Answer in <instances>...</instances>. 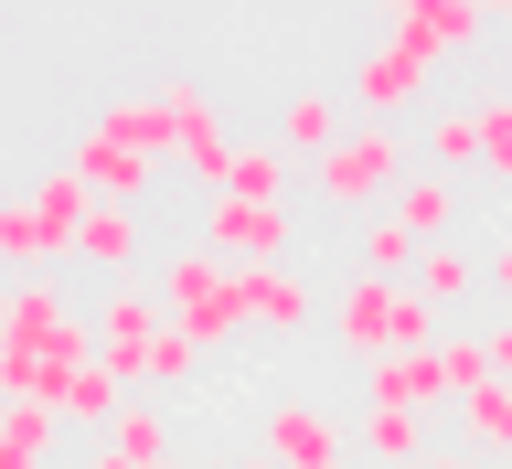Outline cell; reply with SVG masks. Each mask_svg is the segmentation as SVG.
Here are the masks:
<instances>
[{"label":"cell","instance_id":"cell-23","mask_svg":"<svg viewBox=\"0 0 512 469\" xmlns=\"http://www.w3.org/2000/svg\"><path fill=\"white\" fill-rule=\"evenodd\" d=\"M438 384H448V406L491 395V384H502V363H491V331H438Z\"/></svg>","mask_w":512,"mask_h":469},{"label":"cell","instance_id":"cell-3","mask_svg":"<svg viewBox=\"0 0 512 469\" xmlns=\"http://www.w3.org/2000/svg\"><path fill=\"white\" fill-rule=\"evenodd\" d=\"M150 288H160V310H171V331H182L192 352H224L235 331H246V320H235V267H224L203 235L160 256V278H150Z\"/></svg>","mask_w":512,"mask_h":469},{"label":"cell","instance_id":"cell-22","mask_svg":"<svg viewBox=\"0 0 512 469\" xmlns=\"http://www.w3.org/2000/svg\"><path fill=\"white\" fill-rule=\"evenodd\" d=\"M96 139H118V150H139V160H171V128H160V96H107L96 107Z\"/></svg>","mask_w":512,"mask_h":469},{"label":"cell","instance_id":"cell-4","mask_svg":"<svg viewBox=\"0 0 512 469\" xmlns=\"http://www.w3.org/2000/svg\"><path fill=\"white\" fill-rule=\"evenodd\" d=\"M256 459L267 469H342L352 438H342V416L320 406V395H267L256 406Z\"/></svg>","mask_w":512,"mask_h":469},{"label":"cell","instance_id":"cell-32","mask_svg":"<svg viewBox=\"0 0 512 469\" xmlns=\"http://www.w3.org/2000/svg\"><path fill=\"white\" fill-rule=\"evenodd\" d=\"M416 469H480V459H470V448H427Z\"/></svg>","mask_w":512,"mask_h":469},{"label":"cell","instance_id":"cell-34","mask_svg":"<svg viewBox=\"0 0 512 469\" xmlns=\"http://www.w3.org/2000/svg\"><path fill=\"white\" fill-rule=\"evenodd\" d=\"M235 469H267V459H256V448H246V459H235Z\"/></svg>","mask_w":512,"mask_h":469},{"label":"cell","instance_id":"cell-10","mask_svg":"<svg viewBox=\"0 0 512 469\" xmlns=\"http://www.w3.org/2000/svg\"><path fill=\"white\" fill-rule=\"evenodd\" d=\"M342 96H352V118L395 128L416 96H427V64H416V54H395V43H363V54L342 64Z\"/></svg>","mask_w":512,"mask_h":469},{"label":"cell","instance_id":"cell-7","mask_svg":"<svg viewBox=\"0 0 512 469\" xmlns=\"http://www.w3.org/2000/svg\"><path fill=\"white\" fill-rule=\"evenodd\" d=\"M288 203H246V192H214L203 203V246L224 256V267H288Z\"/></svg>","mask_w":512,"mask_h":469},{"label":"cell","instance_id":"cell-13","mask_svg":"<svg viewBox=\"0 0 512 469\" xmlns=\"http://www.w3.org/2000/svg\"><path fill=\"white\" fill-rule=\"evenodd\" d=\"M75 256H86L96 278H139V267H150V224L118 214V203H86V224H75Z\"/></svg>","mask_w":512,"mask_h":469},{"label":"cell","instance_id":"cell-16","mask_svg":"<svg viewBox=\"0 0 512 469\" xmlns=\"http://www.w3.org/2000/svg\"><path fill=\"white\" fill-rule=\"evenodd\" d=\"M384 214L406 224L416 246H448V235H459V182H438V171H406V182H395V203H384Z\"/></svg>","mask_w":512,"mask_h":469},{"label":"cell","instance_id":"cell-29","mask_svg":"<svg viewBox=\"0 0 512 469\" xmlns=\"http://www.w3.org/2000/svg\"><path fill=\"white\" fill-rule=\"evenodd\" d=\"M22 203H32V214H43V224H54L64 246H75V224H86V182H75V171H43V182H32Z\"/></svg>","mask_w":512,"mask_h":469},{"label":"cell","instance_id":"cell-14","mask_svg":"<svg viewBox=\"0 0 512 469\" xmlns=\"http://www.w3.org/2000/svg\"><path fill=\"white\" fill-rule=\"evenodd\" d=\"M128 416V384H118V363L96 352V363H75V374L54 384V427H86V438H107Z\"/></svg>","mask_w":512,"mask_h":469},{"label":"cell","instance_id":"cell-12","mask_svg":"<svg viewBox=\"0 0 512 469\" xmlns=\"http://www.w3.org/2000/svg\"><path fill=\"white\" fill-rule=\"evenodd\" d=\"M363 406H384V416H448L438 352H384V363H363Z\"/></svg>","mask_w":512,"mask_h":469},{"label":"cell","instance_id":"cell-24","mask_svg":"<svg viewBox=\"0 0 512 469\" xmlns=\"http://www.w3.org/2000/svg\"><path fill=\"white\" fill-rule=\"evenodd\" d=\"M416 256H427V246H416V235H406L395 214H363V246H352V278H416Z\"/></svg>","mask_w":512,"mask_h":469},{"label":"cell","instance_id":"cell-8","mask_svg":"<svg viewBox=\"0 0 512 469\" xmlns=\"http://www.w3.org/2000/svg\"><path fill=\"white\" fill-rule=\"evenodd\" d=\"M171 331V310H160V288H139V278H107L96 288V352L118 363V384L150 363V342Z\"/></svg>","mask_w":512,"mask_h":469},{"label":"cell","instance_id":"cell-5","mask_svg":"<svg viewBox=\"0 0 512 469\" xmlns=\"http://www.w3.org/2000/svg\"><path fill=\"white\" fill-rule=\"evenodd\" d=\"M150 96H160V128H171V160H182L203 192H224V160H235V139H224L214 86H203V75H171V86H150Z\"/></svg>","mask_w":512,"mask_h":469},{"label":"cell","instance_id":"cell-30","mask_svg":"<svg viewBox=\"0 0 512 469\" xmlns=\"http://www.w3.org/2000/svg\"><path fill=\"white\" fill-rule=\"evenodd\" d=\"M480 288H491V299H502V310H512V224H502V235H491V246H480Z\"/></svg>","mask_w":512,"mask_h":469},{"label":"cell","instance_id":"cell-6","mask_svg":"<svg viewBox=\"0 0 512 469\" xmlns=\"http://www.w3.org/2000/svg\"><path fill=\"white\" fill-rule=\"evenodd\" d=\"M384 43L438 75V64H459L470 43H491V11H480V0H395V11H384Z\"/></svg>","mask_w":512,"mask_h":469},{"label":"cell","instance_id":"cell-11","mask_svg":"<svg viewBox=\"0 0 512 469\" xmlns=\"http://www.w3.org/2000/svg\"><path fill=\"white\" fill-rule=\"evenodd\" d=\"M64 171L86 182V203H118V214H139V203H150V171H160V160H139V150H118V139H96V128H86Z\"/></svg>","mask_w":512,"mask_h":469},{"label":"cell","instance_id":"cell-26","mask_svg":"<svg viewBox=\"0 0 512 469\" xmlns=\"http://www.w3.org/2000/svg\"><path fill=\"white\" fill-rule=\"evenodd\" d=\"M54 406H0V469H54Z\"/></svg>","mask_w":512,"mask_h":469},{"label":"cell","instance_id":"cell-21","mask_svg":"<svg viewBox=\"0 0 512 469\" xmlns=\"http://www.w3.org/2000/svg\"><path fill=\"white\" fill-rule=\"evenodd\" d=\"M331 139H342V96H331V86H299V96L278 107V150H288V160H299V150L320 160Z\"/></svg>","mask_w":512,"mask_h":469},{"label":"cell","instance_id":"cell-27","mask_svg":"<svg viewBox=\"0 0 512 469\" xmlns=\"http://www.w3.org/2000/svg\"><path fill=\"white\" fill-rule=\"evenodd\" d=\"M459 416V448L470 459H512V384H491V395H470V406H448Z\"/></svg>","mask_w":512,"mask_h":469},{"label":"cell","instance_id":"cell-31","mask_svg":"<svg viewBox=\"0 0 512 469\" xmlns=\"http://www.w3.org/2000/svg\"><path fill=\"white\" fill-rule=\"evenodd\" d=\"M491 363H502V384H512V310L491 320Z\"/></svg>","mask_w":512,"mask_h":469},{"label":"cell","instance_id":"cell-9","mask_svg":"<svg viewBox=\"0 0 512 469\" xmlns=\"http://www.w3.org/2000/svg\"><path fill=\"white\" fill-rule=\"evenodd\" d=\"M235 320L267 331V342H299L320 320V288L299 278V267H235Z\"/></svg>","mask_w":512,"mask_h":469},{"label":"cell","instance_id":"cell-25","mask_svg":"<svg viewBox=\"0 0 512 469\" xmlns=\"http://www.w3.org/2000/svg\"><path fill=\"white\" fill-rule=\"evenodd\" d=\"M224 192H246V203H288V150H278V139H235Z\"/></svg>","mask_w":512,"mask_h":469},{"label":"cell","instance_id":"cell-17","mask_svg":"<svg viewBox=\"0 0 512 469\" xmlns=\"http://www.w3.org/2000/svg\"><path fill=\"white\" fill-rule=\"evenodd\" d=\"M416 171H438V182L480 171V118H470V107H427V128H416Z\"/></svg>","mask_w":512,"mask_h":469},{"label":"cell","instance_id":"cell-18","mask_svg":"<svg viewBox=\"0 0 512 469\" xmlns=\"http://www.w3.org/2000/svg\"><path fill=\"white\" fill-rule=\"evenodd\" d=\"M427 427H438V416H384V406H363V416H352V448H363L374 469H416L427 448H438Z\"/></svg>","mask_w":512,"mask_h":469},{"label":"cell","instance_id":"cell-33","mask_svg":"<svg viewBox=\"0 0 512 469\" xmlns=\"http://www.w3.org/2000/svg\"><path fill=\"white\" fill-rule=\"evenodd\" d=\"M86 469H139V459H107V448H86Z\"/></svg>","mask_w":512,"mask_h":469},{"label":"cell","instance_id":"cell-20","mask_svg":"<svg viewBox=\"0 0 512 469\" xmlns=\"http://www.w3.org/2000/svg\"><path fill=\"white\" fill-rule=\"evenodd\" d=\"M96 448H107V459H139V469H171V406H160V395H128V416Z\"/></svg>","mask_w":512,"mask_h":469},{"label":"cell","instance_id":"cell-2","mask_svg":"<svg viewBox=\"0 0 512 469\" xmlns=\"http://www.w3.org/2000/svg\"><path fill=\"white\" fill-rule=\"evenodd\" d=\"M406 171H416V139H406V128H374V118H352L342 139H331V150L310 160V192L331 203V214H384Z\"/></svg>","mask_w":512,"mask_h":469},{"label":"cell","instance_id":"cell-1","mask_svg":"<svg viewBox=\"0 0 512 469\" xmlns=\"http://www.w3.org/2000/svg\"><path fill=\"white\" fill-rule=\"evenodd\" d=\"M320 310H331V342H342L352 374H363V363H384V352H438V331H448L438 310H416L406 278H342Z\"/></svg>","mask_w":512,"mask_h":469},{"label":"cell","instance_id":"cell-15","mask_svg":"<svg viewBox=\"0 0 512 469\" xmlns=\"http://www.w3.org/2000/svg\"><path fill=\"white\" fill-rule=\"evenodd\" d=\"M406 288H416V310H438V320H448V310H470V299H480V256L448 235V246L416 256V278H406Z\"/></svg>","mask_w":512,"mask_h":469},{"label":"cell","instance_id":"cell-19","mask_svg":"<svg viewBox=\"0 0 512 469\" xmlns=\"http://www.w3.org/2000/svg\"><path fill=\"white\" fill-rule=\"evenodd\" d=\"M64 256H75V246H64L32 203H11V214H0V267H11V278H54Z\"/></svg>","mask_w":512,"mask_h":469},{"label":"cell","instance_id":"cell-28","mask_svg":"<svg viewBox=\"0 0 512 469\" xmlns=\"http://www.w3.org/2000/svg\"><path fill=\"white\" fill-rule=\"evenodd\" d=\"M470 118H480V171L512 192V86H491V96H470Z\"/></svg>","mask_w":512,"mask_h":469},{"label":"cell","instance_id":"cell-35","mask_svg":"<svg viewBox=\"0 0 512 469\" xmlns=\"http://www.w3.org/2000/svg\"><path fill=\"white\" fill-rule=\"evenodd\" d=\"M0 214H11V203H0Z\"/></svg>","mask_w":512,"mask_h":469}]
</instances>
